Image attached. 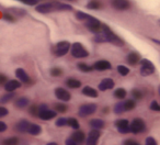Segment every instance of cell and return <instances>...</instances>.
Listing matches in <instances>:
<instances>
[{
    "instance_id": "5",
    "label": "cell",
    "mask_w": 160,
    "mask_h": 145,
    "mask_svg": "<svg viewBox=\"0 0 160 145\" xmlns=\"http://www.w3.org/2000/svg\"><path fill=\"white\" fill-rule=\"evenodd\" d=\"M155 71H156V67L152 62L146 60V58L140 60V74H142V76L145 77L150 76Z\"/></svg>"
},
{
    "instance_id": "17",
    "label": "cell",
    "mask_w": 160,
    "mask_h": 145,
    "mask_svg": "<svg viewBox=\"0 0 160 145\" xmlns=\"http://www.w3.org/2000/svg\"><path fill=\"white\" fill-rule=\"evenodd\" d=\"M93 69L94 70H98V71H104V70H110V69L112 68V65L110 62H108V60H98V62H96L93 64Z\"/></svg>"
},
{
    "instance_id": "47",
    "label": "cell",
    "mask_w": 160,
    "mask_h": 145,
    "mask_svg": "<svg viewBox=\"0 0 160 145\" xmlns=\"http://www.w3.org/2000/svg\"><path fill=\"white\" fill-rule=\"evenodd\" d=\"M7 129H8L7 124H6L5 122H2V121H0V133L7 131Z\"/></svg>"
},
{
    "instance_id": "48",
    "label": "cell",
    "mask_w": 160,
    "mask_h": 145,
    "mask_svg": "<svg viewBox=\"0 0 160 145\" xmlns=\"http://www.w3.org/2000/svg\"><path fill=\"white\" fill-rule=\"evenodd\" d=\"M7 81H8L7 76L3 75V74H0V85H5Z\"/></svg>"
},
{
    "instance_id": "44",
    "label": "cell",
    "mask_w": 160,
    "mask_h": 145,
    "mask_svg": "<svg viewBox=\"0 0 160 145\" xmlns=\"http://www.w3.org/2000/svg\"><path fill=\"white\" fill-rule=\"evenodd\" d=\"M8 113H9V111H8L7 108L0 106V118H3V117L8 116Z\"/></svg>"
},
{
    "instance_id": "12",
    "label": "cell",
    "mask_w": 160,
    "mask_h": 145,
    "mask_svg": "<svg viewBox=\"0 0 160 145\" xmlns=\"http://www.w3.org/2000/svg\"><path fill=\"white\" fill-rule=\"evenodd\" d=\"M54 94H55L56 98H57L58 100L62 101V102H67V101H69L71 99L70 92H69L68 90L65 89V88H62V87L56 88L55 91H54Z\"/></svg>"
},
{
    "instance_id": "19",
    "label": "cell",
    "mask_w": 160,
    "mask_h": 145,
    "mask_svg": "<svg viewBox=\"0 0 160 145\" xmlns=\"http://www.w3.org/2000/svg\"><path fill=\"white\" fill-rule=\"evenodd\" d=\"M30 124H31V123H30L29 121L25 120V119H22V120H20L19 122H17L16 130L18 132H20V133H27V132L29 131Z\"/></svg>"
},
{
    "instance_id": "53",
    "label": "cell",
    "mask_w": 160,
    "mask_h": 145,
    "mask_svg": "<svg viewBox=\"0 0 160 145\" xmlns=\"http://www.w3.org/2000/svg\"><path fill=\"white\" fill-rule=\"evenodd\" d=\"M158 94H159V96H160V85H159V87H158Z\"/></svg>"
},
{
    "instance_id": "43",
    "label": "cell",
    "mask_w": 160,
    "mask_h": 145,
    "mask_svg": "<svg viewBox=\"0 0 160 145\" xmlns=\"http://www.w3.org/2000/svg\"><path fill=\"white\" fill-rule=\"evenodd\" d=\"M145 145H158V143L155 137L148 136V137L146 138V141H145Z\"/></svg>"
},
{
    "instance_id": "8",
    "label": "cell",
    "mask_w": 160,
    "mask_h": 145,
    "mask_svg": "<svg viewBox=\"0 0 160 145\" xmlns=\"http://www.w3.org/2000/svg\"><path fill=\"white\" fill-rule=\"evenodd\" d=\"M97 109H98V106L96 103H85V105H82L79 108L78 114L80 117L85 118V117H89L92 116L93 113H96Z\"/></svg>"
},
{
    "instance_id": "26",
    "label": "cell",
    "mask_w": 160,
    "mask_h": 145,
    "mask_svg": "<svg viewBox=\"0 0 160 145\" xmlns=\"http://www.w3.org/2000/svg\"><path fill=\"white\" fill-rule=\"evenodd\" d=\"M41 132H42V127H41V125L36 124V123H32V124H30L28 133H30L31 135H38Z\"/></svg>"
},
{
    "instance_id": "32",
    "label": "cell",
    "mask_w": 160,
    "mask_h": 145,
    "mask_svg": "<svg viewBox=\"0 0 160 145\" xmlns=\"http://www.w3.org/2000/svg\"><path fill=\"white\" fill-rule=\"evenodd\" d=\"M19 137L17 136H11V137H7L6 140L2 141V145H19Z\"/></svg>"
},
{
    "instance_id": "9",
    "label": "cell",
    "mask_w": 160,
    "mask_h": 145,
    "mask_svg": "<svg viewBox=\"0 0 160 145\" xmlns=\"http://www.w3.org/2000/svg\"><path fill=\"white\" fill-rule=\"evenodd\" d=\"M146 130V123L142 119L136 118L131 122V132L133 134H139L145 132Z\"/></svg>"
},
{
    "instance_id": "25",
    "label": "cell",
    "mask_w": 160,
    "mask_h": 145,
    "mask_svg": "<svg viewBox=\"0 0 160 145\" xmlns=\"http://www.w3.org/2000/svg\"><path fill=\"white\" fill-rule=\"evenodd\" d=\"M86 7L89 10H99L102 8V3H101L100 0H90Z\"/></svg>"
},
{
    "instance_id": "42",
    "label": "cell",
    "mask_w": 160,
    "mask_h": 145,
    "mask_svg": "<svg viewBox=\"0 0 160 145\" xmlns=\"http://www.w3.org/2000/svg\"><path fill=\"white\" fill-rule=\"evenodd\" d=\"M19 1L27 6H38V0H19Z\"/></svg>"
},
{
    "instance_id": "27",
    "label": "cell",
    "mask_w": 160,
    "mask_h": 145,
    "mask_svg": "<svg viewBox=\"0 0 160 145\" xmlns=\"http://www.w3.org/2000/svg\"><path fill=\"white\" fill-rule=\"evenodd\" d=\"M123 106H124L125 112L126 111H131V110L135 109L136 107V101L134 99H127L123 102Z\"/></svg>"
},
{
    "instance_id": "39",
    "label": "cell",
    "mask_w": 160,
    "mask_h": 145,
    "mask_svg": "<svg viewBox=\"0 0 160 145\" xmlns=\"http://www.w3.org/2000/svg\"><path fill=\"white\" fill-rule=\"evenodd\" d=\"M2 19L5 21H7V22H14V21L17 20L16 17H14L12 13H9V12H5L2 16Z\"/></svg>"
},
{
    "instance_id": "1",
    "label": "cell",
    "mask_w": 160,
    "mask_h": 145,
    "mask_svg": "<svg viewBox=\"0 0 160 145\" xmlns=\"http://www.w3.org/2000/svg\"><path fill=\"white\" fill-rule=\"evenodd\" d=\"M94 41L97 43H111V44L115 45V46H123L125 44L124 40L121 39L118 35H116L110 27L105 24H102V28L101 30L96 33V36H94Z\"/></svg>"
},
{
    "instance_id": "7",
    "label": "cell",
    "mask_w": 160,
    "mask_h": 145,
    "mask_svg": "<svg viewBox=\"0 0 160 145\" xmlns=\"http://www.w3.org/2000/svg\"><path fill=\"white\" fill-rule=\"evenodd\" d=\"M102 24L103 23H101L100 20H98V19L94 18V17H92V16H89V18L85 21L86 28L94 34L98 33V32L100 31L101 28H102Z\"/></svg>"
},
{
    "instance_id": "45",
    "label": "cell",
    "mask_w": 160,
    "mask_h": 145,
    "mask_svg": "<svg viewBox=\"0 0 160 145\" xmlns=\"http://www.w3.org/2000/svg\"><path fill=\"white\" fill-rule=\"evenodd\" d=\"M123 145H140V144L137 142V141L132 140V138H128V140L124 141V143H123Z\"/></svg>"
},
{
    "instance_id": "6",
    "label": "cell",
    "mask_w": 160,
    "mask_h": 145,
    "mask_svg": "<svg viewBox=\"0 0 160 145\" xmlns=\"http://www.w3.org/2000/svg\"><path fill=\"white\" fill-rule=\"evenodd\" d=\"M57 114V112L55 110H51L46 107L45 105H41L38 107V117L43 121H48V120H52L54 119Z\"/></svg>"
},
{
    "instance_id": "10",
    "label": "cell",
    "mask_w": 160,
    "mask_h": 145,
    "mask_svg": "<svg viewBox=\"0 0 160 145\" xmlns=\"http://www.w3.org/2000/svg\"><path fill=\"white\" fill-rule=\"evenodd\" d=\"M115 127L121 134H127L131 132V123L127 119H120L115 122Z\"/></svg>"
},
{
    "instance_id": "35",
    "label": "cell",
    "mask_w": 160,
    "mask_h": 145,
    "mask_svg": "<svg viewBox=\"0 0 160 145\" xmlns=\"http://www.w3.org/2000/svg\"><path fill=\"white\" fill-rule=\"evenodd\" d=\"M75 16H76V19H77V20L82 21V22H85V21L89 18V14H87L86 12H82V11H77Z\"/></svg>"
},
{
    "instance_id": "46",
    "label": "cell",
    "mask_w": 160,
    "mask_h": 145,
    "mask_svg": "<svg viewBox=\"0 0 160 145\" xmlns=\"http://www.w3.org/2000/svg\"><path fill=\"white\" fill-rule=\"evenodd\" d=\"M30 113H31L32 116H38V107H36V106H32V107L30 108Z\"/></svg>"
},
{
    "instance_id": "37",
    "label": "cell",
    "mask_w": 160,
    "mask_h": 145,
    "mask_svg": "<svg viewBox=\"0 0 160 145\" xmlns=\"http://www.w3.org/2000/svg\"><path fill=\"white\" fill-rule=\"evenodd\" d=\"M51 75L53 77H60L62 75V69L59 67H53L51 69Z\"/></svg>"
},
{
    "instance_id": "21",
    "label": "cell",
    "mask_w": 160,
    "mask_h": 145,
    "mask_svg": "<svg viewBox=\"0 0 160 145\" xmlns=\"http://www.w3.org/2000/svg\"><path fill=\"white\" fill-rule=\"evenodd\" d=\"M71 140L75 141L77 144H81V143L85 142L86 140V134L83 133L82 131H80V130H75V132H73L72 134H71L70 136Z\"/></svg>"
},
{
    "instance_id": "52",
    "label": "cell",
    "mask_w": 160,
    "mask_h": 145,
    "mask_svg": "<svg viewBox=\"0 0 160 145\" xmlns=\"http://www.w3.org/2000/svg\"><path fill=\"white\" fill-rule=\"evenodd\" d=\"M46 145H58L57 143H54V142H51V143H47Z\"/></svg>"
},
{
    "instance_id": "11",
    "label": "cell",
    "mask_w": 160,
    "mask_h": 145,
    "mask_svg": "<svg viewBox=\"0 0 160 145\" xmlns=\"http://www.w3.org/2000/svg\"><path fill=\"white\" fill-rule=\"evenodd\" d=\"M111 6L118 11H125L131 8L129 0H111Z\"/></svg>"
},
{
    "instance_id": "23",
    "label": "cell",
    "mask_w": 160,
    "mask_h": 145,
    "mask_svg": "<svg viewBox=\"0 0 160 145\" xmlns=\"http://www.w3.org/2000/svg\"><path fill=\"white\" fill-rule=\"evenodd\" d=\"M66 86L71 89H78L81 87V81L76 78H68L66 80Z\"/></svg>"
},
{
    "instance_id": "49",
    "label": "cell",
    "mask_w": 160,
    "mask_h": 145,
    "mask_svg": "<svg viewBox=\"0 0 160 145\" xmlns=\"http://www.w3.org/2000/svg\"><path fill=\"white\" fill-rule=\"evenodd\" d=\"M66 145H78V144L75 142V141H73V140H71V138L69 137L68 140H66Z\"/></svg>"
},
{
    "instance_id": "40",
    "label": "cell",
    "mask_w": 160,
    "mask_h": 145,
    "mask_svg": "<svg viewBox=\"0 0 160 145\" xmlns=\"http://www.w3.org/2000/svg\"><path fill=\"white\" fill-rule=\"evenodd\" d=\"M67 125V119L66 118H59L58 120H56V127H66Z\"/></svg>"
},
{
    "instance_id": "18",
    "label": "cell",
    "mask_w": 160,
    "mask_h": 145,
    "mask_svg": "<svg viewBox=\"0 0 160 145\" xmlns=\"http://www.w3.org/2000/svg\"><path fill=\"white\" fill-rule=\"evenodd\" d=\"M22 86V83L20 80H17V79H12V80H8L7 83L5 84V89L7 92H13L16 91L17 89Z\"/></svg>"
},
{
    "instance_id": "34",
    "label": "cell",
    "mask_w": 160,
    "mask_h": 145,
    "mask_svg": "<svg viewBox=\"0 0 160 145\" xmlns=\"http://www.w3.org/2000/svg\"><path fill=\"white\" fill-rule=\"evenodd\" d=\"M118 71L121 76H127L129 74V68L124 65H118Z\"/></svg>"
},
{
    "instance_id": "50",
    "label": "cell",
    "mask_w": 160,
    "mask_h": 145,
    "mask_svg": "<svg viewBox=\"0 0 160 145\" xmlns=\"http://www.w3.org/2000/svg\"><path fill=\"white\" fill-rule=\"evenodd\" d=\"M151 41H152V42H155L156 44H159V45H160V40H156V39H151Z\"/></svg>"
},
{
    "instance_id": "16",
    "label": "cell",
    "mask_w": 160,
    "mask_h": 145,
    "mask_svg": "<svg viewBox=\"0 0 160 145\" xmlns=\"http://www.w3.org/2000/svg\"><path fill=\"white\" fill-rule=\"evenodd\" d=\"M140 60H142V57H140L139 53H137V52H135V51L131 52V53L126 56V62L129 66H136L138 63H140Z\"/></svg>"
},
{
    "instance_id": "29",
    "label": "cell",
    "mask_w": 160,
    "mask_h": 145,
    "mask_svg": "<svg viewBox=\"0 0 160 145\" xmlns=\"http://www.w3.org/2000/svg\"><path fill=\"white\" fill-rule=\"evenodd\" d=\"M54 110H55L56 112H58V113H65V112H67V110H68V107H67V105H65L64 102H57L54 105Z\"/></svg>"
},
{
    "instance_id": "20",
    "label": "cell",
    "mask_w": 160,
    "mask_h": 145,
    "mask_svg": "<svg viewBox=\"0 0 160 145\" xmlns=\"http://www.w3.org/2000/svg\"><path fill=\"white\" fill-rule=\"evenodd\" d=\"M81 94L86 97H89V98H98L99 97L98 90L94 89L93 87H90V86H86V87H83L82 90H81Z\"/></svg>"
},
{
    "instance_id": "14",
    "label": "cell",
    "mask_w": 160,
    "mask_h": 145,
    "mask_svg": "<svg viewBox=\"0 0 160 145\" xmlns=\"http://www.w3.org/2000/svg\"><path fill=\"white\" fill-rule=\"evenodd\" d=\"M101 136V132L100 130L97 129H92L89 132L87 137V145H97L98 144V141Z\"/></svg>"
},
{
    "instance_id": "38",
    "label": "cell",
    "mask_w": 160,
    "mask_h": 145,
    "mask_svg": "<svg viewBox=\"0 0 160 145\" xmlns=\"http://www.w3.org/2000/svg\"><path fill=\"white\" fill-rule=\"evenodd\" d=\"M114 112H115L116 114H122L125 112V109H124V106H123V102H118L115 105V107H114Z\"/></svg>"
},
{
    "instance_id": "30",
    "label": "cell",
    "mask_w": 160,
    "mask_h": 145,
    "mask_svg": "<svg viewBox=\"0 0 160 145\" xmlns=\"http://www.w3.org/2000/svg\"><path fill=\"white\" fill-rule=\"evenodd\" d=\"M77 68L79 69L80 71H82V73H90V71L93 70V67L86 64V63H78Z\"/></svg>"
},
{
    "instance_id": "54",
    "label": "cell",
    "mask_w": 160,
    "mask_h": 145,
    "mask_svg": "<svg viewBox=\"0 0 160 145\" xmlns=\"http://www.w3.org/2000/svg\"><path fill=\"white\" fill-rule=\"evenodd\" d=\"M67 1H75V0H67Z\"/></svg>"
},
{
    "instance_id": "41",
    "label": "cell",
    "mask_w": 160,
    "mask_h": 145,
    "mask_svg": "<svg viewBox=\"0 0 160 145\" xmlns=\"http://www.w3.org/2000/svg\"><path fill=\"white\" fill-rule=\"evenodd\" d=\"M149 108H150V110H152V111L160 112V105L157 101H152V102L150 103V107Z\"/></svg>"
},
{
    "instance_id": "15",
    "label": "cell",
    "mask_w": 160,
    "mask_h": 145,
    "mask_svg": "<svg viewBox=\"0 0 160 145\" xmlns=\"http://www.w3.org/2000/svg\"><path fill=\"white\" fill-rule=\"evenodd\" d=\"M114 86H115V83H114L113 79L112 78H104L100 81L98 88H99L100 91H107V90L113 89Z\"/></svg>"
},
{
    "instance_id": "28",
    "label": "cell",
    "mask_w": 160,
    "mask_h": 145,
    "mask_svg": "<svg viewBox=\"0 0 160 145\" xmlns=\"http://www.w3.org/2000/svg\"><path fill=\"white\" fill-rule=\"evenodd\" d=\"M126 96H127V91L124 88H118L114 91V97L116 99H118V100H123V99L126 98Z\"/></svg>"
},
{
    "instance_id": "55",
    "label": "cell",
    "mask_w": 160,
    "mask_h": 145,
    "mask_svg": "<svg viewBox=\"0 0 160 145\" xmlns=\"http://www.w3.org/2000/svg\"><path fill=\"white\" fill-rule=\"evenodd\" d=\"M159 24H160V21H159Z\"/></svg>"
},
{
    "instance_id": "24",
    "label": "cell",
    "mask_w": 160,
    "mask_h": 145,
    "mask_svg": "<svg viewBox=\"0 0 160 145\" xmlns=\"http://www.w3.org/2000/svg\"><path fill=\"white\" fill-rule=\"evenodd\" d=\"M104 125H105V122L103 120H101V119H92V120L90 121V127H91L92 129L101 130L104 127Z\"/></svg>"
},
{
    "instance_id": "33",
    "label": "cell",
    "mask_w": 160,
    "mask_h": 145,
    "mask_svg": "<svg viewBox=\"0 0 160 145\" xmlns=\"http://www.w3.org/2000/svg\"><path fill=\"white\" fill-rule=\"evenodd\" d=\"M14 98V94L13 92H8V94L3 95L1 98H0V103H8Z\"/></svg>"
},
{
    "instance_id": "36",
    "label": "cell",
    "mask_w": 160,
    "mask_h": 145,
    "mask_svg": "<svg viewBox=\"0 0 160 145\" xmlns=\"http://www.w3.org/2000/svg\"><path fill=\"white\" fill-rule=\"evenodd\" d=\"M132 96H133V99L134 100H139V99L142 98V91L140 89H137V88H135V89L132 90Z\"/></svg>"
},
{
    "instance_id": "2",
    "label": "cell",
    "mask_w": 160,
    "mask_h": 145,
    "mask_svg": "<svg viewBox=\"0 0 160 145\" xmlns=\"http://www.w3.org/2000/svg\"><path fill=\"white\" fill-rule=\"evenodd\" d=\"M35 10L40 13L47 14L54 11H70L72 10V7L67 3H58V1H51V3H45L38 5L35 8Z\"/></svg>"
},
{
    "instance_id": "3",
    "label": "cell",
    "mask_w": 160,
    "mask_h": 145,
    "mask_svg": "<svg viewBox=\"0 0 160 145\" xmlns=\"http://www.w3.org/2000/svg\"><path fill=\"white\" fill-rule=\"evenodd\" d=\"M70 52L75 58H86L89 56V52L87 51V49L79 42H75L73 44H71Z\"/></svg>"
},
{
    "instance_id": "31",
    "label": "cell",
    "mask_w": 160,
    "mask_h": 145,
    "mask_svg": "<svg viewBox=\"0 0 160 145\" xmlns=\"http://www.w3.org/2000/svg\"><path fill=\"white\" fill-rule=\"evenodd\" d=\"M67 125L73 130H79V127H80L79 122H78V120L76 118H68L67 119Z\"/></svg>"
},
{
    "instance_id": "51",
    "label": "cell",
    "mask_w": 160,
    "mask_h": 145,
    "mask_svg": "<svg viewBox=\"0 0 160 145\" xmlns=\"http://www.w3.org/2000/svg\"><path fill=\"white\" fill-rule=\"evenodd\" d=\"M108 112H109V108H104V109H103V113H108Z\"/></svg>"
},
{
    "instance_id": "13",
    "label": "cell",
    "mask_w": 160,
    "mask_h": 145,
    "mask_svg": "<svg viewBox=\"0 0 160 145\" xmlns=\"http://www.w3.org/2000/svg\"><path fill=\"white\" fill-rule=\"evenodd\" d=\"M16 77L18 78V80H20L22 84H27V85H31L32 84V80H31V78H30L29 74H28L23 68L16 69Z\"/></svg>"
},
{
    "instance_id": "22",
    "label": "cell",
    "mask_w": 160,
    "mask_h": 145,
    "mask_svg": "<svg viewBox=\"0 0 160 145\" xmlns=\"http://www.w3.org/2000/svg\"><path fill=\"white\" fill-rule=\"evenodd\" d=\"M29 105H30V100L27 97H20V98L17 99L16 102H14L16 108H19V109H24V108H27Z\"/></svg>"
},
{
    "instance_id": "4",
    "label": "cell",
    "mask_w": 160,
    "mask_h": 145,
    "mask_svg": "<svg viewBox=\"0 0 160 145\" xmlns=\"http://www.w3.org/2000/svg\"><path fill=\"white\" fill-rule=\"evenodd\" d=\"M70 46L71 44L68 41H60L55 46H53V54L57 57H62L70 51Z\"/></svg>"
}]
</instances>
